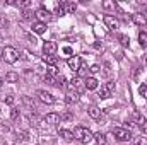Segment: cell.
<instances>
[{"mask_svg":"<svg viewBox=\"0 0 147 145\" xmlns=\"http://www.w3.org/2000/svg\"><path fill=\"white\" fill-rule=\"evenodd\" d=\"M74 138L79 140L80 144L87 145L94 140V133H92L89 128H86V126H77V128L74 130Z\"/></svg>","mask_w":147,"mask_h":145,"instance_id":"1","label":"cell"},{"mask_svg":"<svg viewBox=\"0 0 147 145\" xmlns=\"http://www.w3.org/2000/svg\"><path fill=\"white\" fill-rule=\"evenodd\" d=\"M113 137L118 140V142H128V140H132L134 137H132V133H130V130H127V128H113Z\"/></svg>","mask_w":147,"mask_h":145,"instance_id":"2","label":"cell"},{"mask_svg":"<svg viewBox=\"0 0 147 145\" xmlns=\"http://www.w3.org/2000/svg\"><path fill=\"white\" fill-rule=\"evenodd\" d=\"M69 89H70V92H77L80 96L86 91V84H84V80L80 77H74L72 80L69 82Z\"/></svg>","mask_w":147,"mask_h":145,"instance_id":"3","label":"cell"},{"mask_svg":"<svg viewBox=\"0 0 147 145\" xmlns=\"http://www.w3.org/2000/svg\"><path fill=\"white\" fill-rule=\"evenodd\" d=\"M3 60L7 62V63H16L17 60H19V53H17V50L16 48H12V46H5L3 48Z\"/></svg>","mask_w":147,"mask_h":145,"instance_id":"4","label":"cell"},{"mask_svg":"<svg viewBox=\"0 0 147 145\" xmlns=\"http://www.w3.org/2000/svg\"><path fill=\"white\" fill-rule=\"evenodd\" d=\"M115 89H116V84H115L113 80L106 82V84L101 87V91H99V97H101V99H108V97H111V94L115 92Z\"/></svg>","mask_w":147,"mask_h":145,"instance_id":"5","label":"cell"},{"mask_svg":"<svg viewBox=\"0 0 147 145\" xmlns=\"http://www.w3.org/2000/svg\"><path fill=\"white\" fill-rule=\"evenodd\" d=\"M34 17L38 19V22H43V24H46V22H50L51 21V12L48 10V9H45V7H41V9H38L36 12H34Z\"/></svg>","mask_w":147,"mask_h":145,"instance_id":"6","label":"cell"},{"mask_svg":"<svg viewBox=\"0 0 147 145\" xmlns=\"http://www.w3.org/2000/svg\"><path fill=\"white\" fill-rule=\"evenodd\" d=\"M57 50H58V44H57L55 41H46V43L43 44V53H45V56L55 55V53H57Z\"/></svg>","mask_w":147,"mask_h":145,"instance_id":"7","label":"cell"},{"mask_svg":"<svg viewBox=\"0 0 147 145\" xmlns=\"http://www.w3.org/2000/svg\"><path fill=\"white\" fill-rule=\"evenodd\" d=\"M103 21H105V26H106L110 31H118V26H120V24H118V21H116L113 15H105Z\"/></svg>","mask_w":147,"mask_h":145,"instance_id":"8","label":"cell"},{"mask_svg":"<svg viewBox=\"0 0 147 145\" xmlns=\"http://www.w3.org/2000/svg\"><path fill=\"white\" fill-rule=\"evenodd\" d=\"M67 65H69V68H70L72 72H79V68H80V65H82V60H80V56H70V58L67 60Z\"/></svg>","mask_w":147,"mask_h":145,"instance_id":"9","label":"cell"},{"mask_svg":"<svg viewBox=\"0 0 147 145\" xmlns=\"http://www.w3.org/2000/svg\"><path fill=\"white\" fill-rule=\"evenodd\" d=\"M132 22L137 24V26H140V28H144V26L147 24L146 14H142V12H135V14H132Z\"/></svg>","mask_w":147,"mask_h":145,"instance_id":"10","label":"cell"},{"mask_svg":"<svg viewBox=\"0 0 147 145\" xmlns=\"http://www.w3.org/2000/svg\"><path fill=\"white\" fill-rule=\"evenodd\" d=\"M38 99L41 103H45V104H53L55 103V97L50 92H46V91H38Z\"/></svg>","mask_w":147,"mask_h":145,"instance_id":"11","label":"cell"},{"mask_svg":"<svg viewBox=\"0 0 147 145\" xmlns=\"http://www.w3.org/2000/svg\"><path fill=\"white\" fill-rule=\"evenodd\" d=\"M84 84H86V89L87 91H94V89H98V79L96 77H87L86 80H84Z\"/></svg>","mask_w":147,"mask_h":145,"instance_id":"12","label":"cell"},{"mask_svg":"<svg viewBox=\"0 0 147 145\" xmlns=\"http://www.w3.org/2000/svg\"><path fill=\"white\" fill-rule=\"evenodd\" d=\"M45 121H46L48 125H57V123H60L62 119H60V114H58V113H50V114L45 116Z\"/></svg>","mask_w":147,"mask_h":145,"instance_id":"13","label":"cell"},{"mask_svg":"<svg viewBox=\"0 0 147 145\" xmlns=\"http://www.w3.org/2000/svg\"><path fill=\"white\" fill-rule=\"evenodd\" d=\"M134 123H135V125H139V126L142 128L144 125H147V119H146V116H144L142 113L135 111V113H134Z\"/></svg>","mask_w":147,"mask_h":145,"instance_id":"14","label":"cell"},{"mask_svg":"<svg viewBox=\"0 0 147 145\" xmlns=\"http://www.w3.org/2000/svg\"><path fill=\"white\" fill-rule=\"evenodd\" d=\"M79 99H80V96H79L77 92H69L67 97H65V103H67L69 106H72V104H75V103H79Z\"/></svg>","mask_w":147,"mask_h":145,"instance_id":"15","label":"cell"},{"mask_svg":"<svg viewBox=\"0 0 147 145\" xmlns=\"http://www.w3.org/2000/svg\"><path fill=\"white\" fill-rule=\"evenodd\" d=\"M58 135H60L62 138H65L67 142L75 140V138H74V132H70V130H63V128H60V130H58Z\"/></svg>","mask_w":147,"mask_h":145,"instance_id":"16","label":"cell"},{"mask_svg":"<svg viewBox=\"0 0 147 145\" xmlns=\"http://www.w3.org/2000/svg\"><path fill=\"white\" fill-rule=\"evenodd\" d=\"M87 113H89V116L92 119H99L101 118V109L98 108V106H91V108L87 109Z\"/></svg>","mask_w":147,"mask_h":145,"instance_id":"17","label":"cell"},{"mask_svg":"<svg viewBox=\"0 0 147 145\" xmlns=\"http://www.w3.org/2000/svg\"><path fill=\"white\" fill-rule=\"evenodd\" d=\"M63 9H65V14H72L77 9V3L75 2H63Z\"/></svg>","mask_w":147,"mask_h":145,"instance_id":"18","label":"cell"},{"mask_svg":"<svg viewBox=\"0 0 147 145\" xmlns=\"http://www.w3.org/2000/svg\"><path fill=\"white\" fill-rule=\"evenodd\" d=\"M33 31H34V33H38V34H43V33H45V31H46V24H43V22H34V24H33Z\"/></svg>","mask_w":147,"mask_h":145,"instance_id":"19","label":"cell"},{"mask_svg":"<svg viewBox=\"0 0 147 145\" xmlns=\"http://www.w3.org/2000/svg\"><path fill=\"white\" fill-rule=\"evenodd\" d=\"M139 44L142 48H147V33H144V31L139 33Z\"/></svg>","mask_w":147,"mask_h":145,"instance_id":"20","label":"cell"},{"mask_svg":"<svg viewBox=\"0 0 147 145\" xmlns=\"http://www.w3.org/2000/svg\"><path fill=\"white\" fill-rule=\"evenodd\" d=\"M5 80H7V82H10V84H14V82H17V80H19V75H17L16 72H9L7 75H5Z\"/></svg>","mask_w":147,"mask_h":145,"instance_id":"21","label":"cell"},{"mask_svg":"<svg viewBox=\"0 0 147 145\" xmlns=\"http://www.w3.org/2000/svg\"><path fill=\"white\" fill-rule=\"evenodd\" d=\"M132 144L134 145H147V138L142 137V135H140V137H134V138H132Z\"/></svg>","mask_w":147,"mask_h":145,"instance_id":"22","label":"cell"},{"mask_svg":"<svg viewBox=\"0 0 147 145\" xmlns=\"http://www.w3.org/2000/svg\"><path fill=\"white\" fill-rule=\"evenodd\" d=\"M45 62H46L50 67H55L57 62H58V58H57V55H50V56H45Z\"/></svg>","mask_w":147,"mask_h":145,"instance_id":"23","label":"cell"},{"mask_svg":"<svg viewBox=\"0 0 147 145\" xmlns=\"http://www.w3.org/2000/svg\"><path fill=\"white\" fill-rule=\"evenodd\" d=\"M118 5H116V2H110V0H106V2H103V9H106V10H115Z\"/></svg>","mask_w":147,"mask_h":145,"instance_id":"24","label":"cell"},{"mask_svg":"<svg viewBox=\"0 0 147 145\" xmlns=\"http://www.w3.org/2000/svg\"><path fill=\"white\" fill-rule=\"evenodd\" d=\"M118 39H120V43H121V46H123V48L130 46V38H128V36H125V34H120V36H118Z\"/></svg>","mask_w":147,"mask_h":145,"instance_id":"25","label":"cell"},{"mask_svg":"<svg viewBox=\"0 0 147 145\" xmlns=\"http://www.w3.org/2000/svg\"><path fill=\"white\" fill-rule=\"evenodd\" d=\"M55 14H57V15H63V14H65L63 3H55Z\"/></svg>","mask_w":147,"mask_h":145,"instance_id":"26","label":"cell"},{"mask_svg":"<svg viewBox=\"0 0 147 145\" xmlns=\"http://www.w3.org/2000/svg\"><path fill=\"white\" fill-rule=\"evenodd\" d=\"M94 140H96V144H106V137H105L101 132L94 135Z\"/></svg>","mask_w":147,"mask_h":145,"instance_id":"27","label":"cell"},{"mask_svg":"<svg viewBox=\"0 0 147 145\" xmlns=\"http://www.w3.org/2000/svg\"><path fill=\"white\" fill-rule=\"evenodd\" d=\"M46 75H50V77H58V75H62V73L58 72V68H57V67H50V68H48V72H46Z\"/></svg>","mask_w":147,"mask_h":145,"instance_id":"28","label":"cell"},{"mask_svg":"<svg viewBox=\"0 0 147 145\" xmlns=\"http://www.w3.org/2000/svg\"><path fill=\"white\" fill-rule=\"evenodd\" d=\"M55 85H57L58 89H62V87L65 85V77H63V75H58V77H57V82H55Z\"/></svg>","mask_w":147,"mask_h":145,"instance_id":"29","label":"cell"},{"mask_svg":"<svg viewBox=\"0 0 147 145\" xmlns=\"http://www.w3.org/2000/svg\"><path fill=\"white\" fill-rule=\"evenodd\" d=\"M33 15H34V14H33V12H31L29 9H24V10H22V19L29 21V19H33Z\"/></svg>","mask_w":147,"mask_h":145,"instance_id":"30","label":"cell"},{"mask_svg":"<svg viewBox=\"0 0 147 145\" xmlns=\"http://www.w3.org/2000/svg\"><path fill=\"white\" fill-rule=\"evenodd\" d=\"M139 94H140L144 99H147V85H146V84H142V85L139 87Z\"/></svg>","mask_w":147,"mask_h":145,"instance_id":"31","label":"cell"},{"mask_svg":"<svg viewBox=\"0 0 147 145\" xmlns=\"http://www.w3.org/2000/svg\"><path fill=\"white\" fill-rule=\"evenodd\" d=\"M19 116H21V111H19V109H12V111H10V118H12L14 121L19 119Z\"/></svg>","mask_w":147,"mask_h":145,"instance_id":"32","label":"cell"},{"mask_svg":"<svg viewBox=\"0 0 147 145\" xmlns=\"http://www.w3.org/2000/svg\"><path fill=\"white\" fill-rule=\"evenodd\" d=\"M87 70H89V68H87V65H84V63H82V65H80V68H79V77H82V75H86V73H87Z\"/></svg>","mask_w":147,"mask_h":145,"instance_id":"33","label":"cell"},{"mask_svg":"<svg viewBox=\"0 0 147 145\" xmlns=\"http://www.w3.org/2000/svg\"><path fill=\"white\" fill-rule=\"evenodd\" d=\"M17 5L22 7V9H28V7L31 5V2H29V0H22V2H17Z\"/></svg>","mask_w":147,"mask_h":145,"instance_id":"34","label":"cell"},{"mask_svg":"<svg viewBox=\"0 0 147 145\" xmlns=\"http://www.w3.org/2000/svg\"><path fill=\"white\" fill-rule=\"evenodd\" d=\"M5 103H7L9 106H12V104L16 103V97H14V96H7V97H5Z\"/></svg>","mask_w":147,"mask_h":145,"instance_id":"35","label":"cell"},{"mask_svg":"<svg viewBox=\"0 0 147 145\" xmlns=\"http://www.w3.org/2000/svg\"><path fill=\"white\" fill-rule=\"evenodd\" d=\"M99 70H101V67H99V65H92V67H89V72H91V73H98Z\"/></svg>","mask_w":147,"mask_h":145,"instance_id":"36","label":"cell"},{"mask_svg":"<svg viewBox=\"0 0 147 145\" xmlns=\"http://www.w3.org/2000/svg\"><path fill=\"white\" fill-rule=\"evenodd\" d=\"M60 119H65V121H69V119H72V114H70V113H65V114H60Z\"/></svg>","mask_w":147,"mask_h":145,"instance_id":"37","label":"cell"},{"mask_svg":"<svg viewBox=\"0 0 147 145\" xmlns=\"http://www.w3.org/2000/svg\"><path fill=\"white\" fill-rule=\"evenodd\" d=\"M63 53H65L67 56H70L74 51H72V48H70V46H65V48H63Z\"/></svg>","mask_w":147,"mask_h":145,"instance_id":"38","label":"cell"},{"mask_svg":"<svg viewBox=\"0 0 147 145\" xmlns=\"http://www.w3.org/2000/svg\"><path fill=\"white\" fill-rule=\"evenodd\" d=\"M132 126H134V121H132V119H127V121H125V128H127V130H130Z\"/></svg>","mask_w":147,"mask_h":145,"instance_id":"39","label":"cell"},{"mask_svg":"<svg viewBox=\"0 0 147 145\" xmlns=\"http://www.w3.org/2000/svg\"><path fill=\"white\" fill-rule=\"evenodd\" d=\"M29 41H31L33 44H36V43H38V39H36V38H34V36H29Z\"/></svg>","mask_w":147,"mask_h":145,"instance_id":"40","label":"cell"},{"mask_svg":"<svg viewBox=\"0 0 147 145\" xmlns=\"http://www.w3.org/2000/svg\"><path fill=\"white\" fill-rule=\"evenodd\" d=\"M142 132H144V135H147V125H144V126H142Z\"/></svg>","mask_w":147,"mask_h":145,"instance_id":"41","label":"cell"},{"mask_svg":"<svg viewBox=\"0 0 147 145\" xmlns=\"http://www.w3.org/2000/svg\"><path fill=\"white\" fill-rule=\"evenodd\" d=\"M2 58H3V48L0 46V60H2Z\"/></svg>","mask_w":147,"mask_h":145,"instance_id":"42","label":"cell"},{"mask_svg":"<svg viewBox=\"0 0 147 145\" xmlns=\"http://www.w3.org/2000/svg\"><path fill=\"white\" fill-rule=\"evenodd\" d=\"M2 85H3V80H2V79H0V89H2Z\"/></svg>","mask_w":147,"mask_h":145,"instance_id":"43","label":"cell"},{"mask_svg":"<svg viewBox=\"0 0 147 145\" xmlns=\"http://www.w3.org/2000/svg\"><path fill=\"white\" fill-rule=\"evenodd\" d=\"M96 145H108V144H96Z\"/></svg>","mask_w":147,"mask_h":145,"instance_id":"44","label":"cell"},{"mask_svg":"<svg viewBox=\"0 0 147 145\" xmlns=\"http://www.w3.org/2000/svg\"><path fill=\"white\" fill-rule=\"evenodd\" d=\"M0 22H2V15H0Z\"/></svg>","mask_w":147,"mask_h":145,"instance_id":"45","label":"cell"},{"mask_svg":"<svg viewBox=\"0 0 147 145\" xmlns=\"http://www.w3.org/2000/svg\"><path fill=\"white\" fill-rule=\"evenodd\" d=\"M36 145H41V144H36Z\"/></svg>","mask_w":147,"mask_h":145,"instance_id":"46","label":"cell"}]
</instances>
